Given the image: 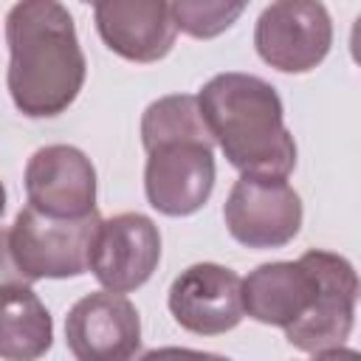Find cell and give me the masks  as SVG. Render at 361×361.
<instances>
[{"instance_id": "obj_1", "label": "cell", "mask_w": 361, "mask_h": 361, "mask_svg": "<svg viewBox=\"0 0 361 361\" xmlns=\"http://www.w3.org/2000/svg\"><path fill=\"white\" fill-rule=\"evenodd\" d=\"M6 87L28 118L65 113L87 76L71 11L56 0H23L6 14Z\"/></svg>"}, {"instance_id": "obj_2", "label": "cell", "mask_w": 361, "mask_h": 361, "mask_svg": "<svg viewBox=\"0 0 361 361\" xmlns=\"http://www.w3.org/2000/svg\"><path fill=\"white\" fill-rule=\"evenodd\" d=\"M200 116L226 161L251 178H288L296 141L285 127L276 87L254 73H217L197 93Z\"/></svg>"}, {"instance_id": "obj_3", "label": "cell", "mask_w": 361, "mask_h": 361, "mask_svg": "<svg viewBox=\"0 0 361 361\" xmlns=\"http://www.w3.org/2000/svg\"><path fill=\"white\" fill-rule=\"evenodd\" d=\"M147 149L144 192L155 212L189 217L206 206L214 189V141L200 116L197 96L172 93L155 99L141 116Z\"/></svg>"}, {"instance_id": "obj_4", "label": "cell", "mask_w": 361, "mask_h": 361, "mask_svg": "<svg viewBox=\"0 0 361 361\" xmlns=\"http://www.w3.org/2000/svg\"><path fill=\"white\" fill-rule=\"evenodd\" d=\"M99 223V212L79 220H56L34 212L31 206L20 209L8 228V245L20 274L28 282L82 276L90 262Z\"/></svg>"}, {"instance_id": "obj_5", "label": "cell", "mask_w": 361, "mask_h": 361, "mask_svg": "<svg viewBox=\"0 0 361 361\" xmlns=\"http://www.w3.org/2000/svg\"><path fill=\"white\" fill-rule=\"evenodd\" d=\"M333 45V23L322 3L279 0L262 8L254 25L259 59L282 73H307L324 62Z\"/></svg>"}, {"instance_id": "obj_6", "label": "cell", "mask_w": 361, "mask_h": 361, "mask_svg": "<svg viewBox=\"0 0 361 361\" xmlns=\"http://www.w3.org/2000/svg\"><path fill=\"white\" fill-rule=\"evenodd\" d=\"M223 220L245 248H282L302 228V197L288 178L240 175L226 197Z\"/></svg>"}, {"instance_id": "obj_7", "label": "cell", "mask_w": 361, "mask_h": 361, "mask_svg": "<svg viewBox=\"0 0 361 361\" xmlns=\"http://www.w3.org/2000/svg\"><path fill=\"white\" fill-rule=\"evenodd\" d=\"M161 262V231L138 212H121L99 223L87 271L110 293H130L147 285Z\"/></svg>"}, {"instance_id": "obj_8", "label": "cell", "mask_w": 361, "mask_h": 361, "mask_svg": "<svg viewBox=\"0 0 361 361\" xmlns=\"http://www.w3.org/2000/svg\"><path fill=\"white\" fill-rule=\"evenodd\" d=\"M25 197L45 217H87L96 212V169L79 147H39L25 164Z\"/></svg>"}, {"instance_id": "obj_9", "label": "cell", "mask_w": 361, "mask_h": 361, "mask_svg": "<svg viewBox=\"0 0 361 361\" xmlns=\"http://www.w3.org/2000/svg\"><path fill=\"white\" fill-rule=\"evenodd\" d=\"M65 341L76 361H135L141 316L124 293L96 290L68 310Z\"/></svg>"}, {"instance_id": "obj_10", "label": "cell", "mask_w": 361, "mask_h": 361, "mask_svg": "<svg viewBox=\"0 0 361 361\" xmlns=\"http://www.w3.org/2000/svg\"><path fill=\"white\" fill-rule=\"evenodd\" d=\"M240 288L243 279L231 268L197 262L175 276L166 305L183 330L195 336H220L234 330L245 316Z\"/></svg>"}, {"instance_id": "obj_11", "label": "cell", "mask_w": 361, "mask_h": 361, "mask_svg": "<svg viewBox=\"0 0 361 361\" xmlns=\"http://www.w3.org/2000/svg\"><path fill=\"white\" fill-rule=\"evenodd\" d=\"M310 257L319 271V299L313 310L293 327L285 330L290 347L302 353H322L333 347H344L355 322L358 302V274L353 262L341 254L310 248Z\"/></svg>"}, {"instance_id": "obj_12", "label": "cell", "mask_w": 361, "mask_h": 361, "mask_svg": "<svg viewBox=\"0 0 361 361\" xmlns=\"http://www.w3.org/2000/svg\"><path fill=\"white\" fill-rule=\"evenodd\" d=\"M319 288L322 282L310 251H305L296 262H265L243 279V310L259 324L288 330L313 310Z\"/></svg>"}, {"instance_id": "obj_13", "label": "cell", "mask_w": 361, "mask_h": 361, "mask_svg": "<svg viewBox=\"0 0 361 361\" xmlns=\"http://www.w3.org/2000/svg\"><path fill=\"white\" fill-rule=\"evenodd\" d=\"M102 42L127 62L164 59L178 37L172 8L164 0H102L93 6Z\"/></svg>"}, {"instance_id": "obj_14", "label": "cell", "mask_w": 361, "mask_h": 361, "mask_svg": "<svg viewBox=\"0 0 361 361\" xmlns=\"http://www.w3.org/2000/svg\"><path fill=\"white\" fill-rule=\"evenodd\" d=\"M54 344V319L31 285L0 290V358L39 361Z\"/></svg>"}, {"instance_id": "obj_15", "label": "cell", "mask_w": 361, "mask_h": 361, "mask_svg": "<svg viewBox=\"0 0 361 361\" xmlns=\"http://www.w3.org/2000/svg\"><path fill=\"white\" fill-rule=\"evenodd\" d=\"M175 28L195 37V39H212L231 28L237 17L245 11V3H226V0H180L169 3Z\"/></svg>"}, {"instance_id": "obj_16", "label": "cell", "mask_w": 361, "mask_h": 361, "mask_svg": "<svg viewBox=\"0 0 361 361\" xmlns=\"http://www.w3.org/2000/svg\"><path fill=\"white\" fill-rule=\"evenodd\" d=\"M135 361H231L217 353H203V350H189V347H158L144 353Z\"/></svg>"}, {"instance_id": "obj_17", "label": "cell", "mask_w": 361, "mask_h": 361, "mask_svg": "<svg viewBox=\"0 0 361 361\" xmlns=\"http://www.w3.org/2000/svg\"><path fill=\"white\" fill-rule=\"evenodd\" d=\"M14 285H31V282L20 274V268H17L14 257H11L8 231H0V290L3 288H14Z\"/></svg>"}, {"instance_id": "obj_18", "label": "cell", "mask_w": 361, "mask_h": 361, "mask_svg": "<svg viewBox=\"0 0 361 361\" xmlns=\"http://www.w3.org/2000/svg\"><path fill=\"white\" fill-rule=\"evenodd\" d=\"M313 361H358V353L350 347H333V350L313 353Z\"/></svg>"}, {"instance_id": "obj_19", "label": "cell", "mask_w": 361, "mask_h": 361, "mask_svg": "<svg viewBox=\"0 0 361 361\" xmlns=\"http://www.w3.org/2000/svg\"><path fill=\"white\" fill-rule=\"evenodd\" d=\"M3 212H6V186L0 180V217H3Z\"/></svg>"}]
</instances>
